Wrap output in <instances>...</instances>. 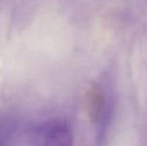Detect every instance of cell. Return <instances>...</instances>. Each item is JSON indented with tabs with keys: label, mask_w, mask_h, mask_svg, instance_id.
I'll return each instance as SVG.
<instances>
[{
	"label": "cell",
	"mask_w": 147,
	"mask_h": 146,
	"mask_svg": "<svg viewBox=\"0 0 147 146\" xmlns=\"http://www.w3.org/2000/svg\"><path fill=\"white\" fill-rule=\"evenodd\" d=\"M73 133L65 120H53L38 126L30 138V146H71Z\"/></svg>",
	"instance_id": "6da1fadb"
}]
</instances>
